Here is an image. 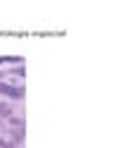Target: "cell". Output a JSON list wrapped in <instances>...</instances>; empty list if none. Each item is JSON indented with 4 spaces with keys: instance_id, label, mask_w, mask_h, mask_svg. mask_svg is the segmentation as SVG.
<instances>
[{
    "instance_id": "cell-1",
    "label": "cell",
    "mask_w": 126,
    "mask_h": 148,
    "mask_svg": "<svg viewBox=\"0 0 126 148\" xmlns=\"http://www.w3.org/2000/svg\"><path fill=\"white\" fill-rule=\"evenodd\" d=\"M0 93H5V96H10V98H22L24 96V88L10 86V84H3V81H0Z\"/></svg>"
},
{
    "instance_id": "cell-2",
    "label": "cell",
    "mask_w": 126,
    "mask_h": 148,
    "mask_svg": "<svg viewBox=\"0 0 126 148\" xmlns=\"http://www.w3.org/2000/svg\"><path fill=\"white\" fill-rule=\"evenodd\" d=\"M10 62H19L22 64V58H0V64H10Z\"/></svg>"
}]
</instances>
